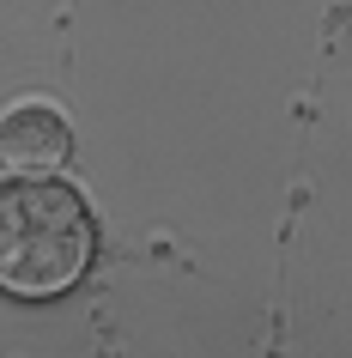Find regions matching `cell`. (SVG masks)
Wrapping results in <instances>:
<instances>
[{
	"instance_id": "obj_1",
	"label": "cell",
	"mask_w": 352,
	"mask_h": 358,
	"mask_svg": "<svg viewBox=\"0 0 352 358\" xmlns=\"http://www.w3.org/2000/svg\"><path fill=\"white\" fill-rule=\"evenodd\" d=\"M97 262V213L61 176L0 182V298L55 303Z\"/></svg>"
},
{
	"instance_id": "obj_2",
	"label": "cell",
	"mask_w": 352,
	"mask_h": 358,
	"mask_svg": "<svg viewBox=\"0 0 352 358\" xmlns=\"http://www.w3.org/2000/svg\"><path fill=\"white\" fill-rule=\"evenodd\" d=\"M73 158V128L55 103H13L0 115V170L6 176H61Z\"/></svg>"
}]
</instances>
